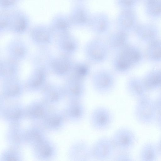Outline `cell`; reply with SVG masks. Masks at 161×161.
<instances>
[{
    "label": "cell",
    "mask_w": 161,
    "mask_h": 161,
    "mask_svg": "<svg viewBox=\"0 0 161 161\" xmlns=\"http://www.w3.org/2000/svg\"><path fill=\"white\" fill-rule=\"evenodd\" d=\"M110 50L106 41L95 38L89 40L84 48L85 57L89 63L98 64L105 62Z\"/></svg>",
    "instance_id": "6da1fadb"
},
{
    "label": "cell",
    "mask_w": 161,
    "mask_h": 161,
    "mask_svg": "<svg viewBox=\"0 0 161 161\" xmlns=\"http://www.w3.org/2000/svg\"><path fill=\"white\" fill-rule=\"evenodd\" d=\"M158 112L155 102L143 97L139 99L135 109L137 120L141 123L149 125L156 120Z\"/></svg>",
    "instance_id": "7a4b0ae2"
},
{
    "label": "cell",
    "mask_w": 161,
    "mask_h": 161,
    "mask_svg": "<svg viewBox=\"0 0 161 161\" xmlns=\"http://www.w3.org/2000/svg\"><path fill=\"white\" fill-rule=\"evenodd\" d=\"M92 86L95 91L102 95L111 92L116 84V79L114 74L109 70L102 69L97 70L91 78Z\"/></svg>",
    "instance_id": "3957f363"
},
{
    "label": "cell",
    "mask_w": 161,
    "mask_h": 161,
    "mask_svg": "<svg viewBox=\"0 0 161 161\" xmlns=\"http://www.w3.org/2000/svg\"><path fill=\"white\" fill-rule=\"evenodd\" d=\"M113 120V116L109 110L104 106H98L92 111L90 122L92 127L97 131H103L108 128Z\"/></svg>",
    "instance_id": "277c9868"
},
{
    "label": "cell",
    "mask_w": 161,
    "mask_h": 161,
    "mask_svg": "<svg viewBox=\"0 0 161 161\" xmlns=\"http://www.w3.org/2000/svg\"><path fill=\"white\" fill-rule=\"evenodd\" d=\"M115 150L119 152H128L134 145L136 138L129 129L122 127L117 130L111 138Z\"/></svg>",
    "instance_id": "5b68a950"
},
{
    "label": "cell",
    "mask_w": 161,
    "mask_h": 161,
    "mask_svg": "<svg viewBox=\"0 0 161 161\" xmlns=\"http://www.w3.org/2000/svg\"><path fill=\"white\" fill-rule=\"evenodd\" d=\"M91 147L93 158L98 160L110 158L115 150L111 138L107 137L100 138Z\"/></svg>",
    "instance_id": "8992f818"
},
{
    "label": "cell",
    "mask_w": 161,
    "mask_h": 161,
    "mask_svg": "<svg viewBox=\"0 0 161 161\" xmlns=\"http://www.w3.org/2000/svg\"><path fill=\"white\" fill-rule=\"evenodd\" d=\"M92 15L86 6L81 3H77L72 8L69 16L73 26L84 27H88Z\"/></svg>",
    "instance_id": "52a82bcc"
},
{
    "label": "cell",
    "mask_w": 161,
    "mask_h": 161,
    "mask_svg": "<svg viewBox=\"0 0 161 161\" xmlns=\"http://www.w3.org/2000/svg\"><path fill=\"white\" fill-rule=\"evenodd\" d=\"M111 25V19L108 15L101 12L92 15L88 27L95 34L101 36L108 32Z\"/></svg>",
    "instance_id": "ba28073f"
},
{
    "label": "cell",
    "mask_w": 161,
    "mask_h": 161,
    "mask_svg": "<svg viewBox=\"0 0 161 161\" xmlns=\"http://www.w3.org/2000/svg\"><path fill=\"white\" fill-rule=\"evenodd\" d=\"M69 156L73 161H89L93 158L92 147L85 141H78L71 147Z\"/></svg>",
    "instance_id": "9c48e42d"
},
{
    "label": "cell",
    "mask_w": 161,
    "mask_h": 161,
    "mask_svg": "<svg viewBox=\"0 0 161 161\" xmlns=\"http://www.w3.org/2000/svg\"><path fill=\"white\" fill-rule=\"evenodd\" d=\"M11 22L10 30L17 33L25 32L29 28L31 20L24 11L18 9L11 11Z\"/></svg>",
    "instance_id": "30bf717a"
},
{
    "label": "cell",
    "mask_w": 161,
    "mask_h": 161,
    "mask_svg": "<svg viewBox=\"0 0 161 161\" xmlns=\"http://www.w3.org/2000/svg\"><path fill=\"white\" fill-rule=\"evenodd\" d=\"M126 32L117 30L108 36L106 42L110 51L115 53L127 45Z\"/></svg>",
    "instance_id": "8fae6325"
},
{
    "label": "cell",
    "mask_w": 161,
    "mask_h": 161,
    "mask_svg": "<svg viewBox=\"0 0 161 161\" xmlns=\"http://www.w3.org/2000/svg\"><path fill=\"white\" fill-rule=\"evenodd\" d=\"M67 114L71 121L79 123L85 116L86 108L81 101H72L67 109Z\"/></svg>",
    "instance_id": "7c38bea8"
},
{
    "label": "cell",
    "mask_w": 161,
    "mask_h": 161,
    "mask_svg": "<svg viewBox=\"0 0 161 161\" xmlns=\"http://www.w3.org/2000/svg\"><path fill=\"white\" fill-rule=\"evenodd\" d=\"M72 26L73 25L69 15L58 14L52 19L50 26L52 31L63 34L68 33Z\"/></svg>",
    "instance_id": "4fadbf2b"
},
{
    "label": "cell",
    "mask_w": 161,
    "mask_h": 161,
    "mask_svg": "<svg viewBox=\"0 0 161 161\" xmlns=\"http://www.w3.org/2000/svg\"><path fill=\"white\" fill-rule=\"evenodd\" d=\"M68 93L71 101H81L86 92L85 81L70 78Z\"/></svg>",
    "instance_id": "5bb4252c"
},
{
    "label": "cell",
    "mask_w": 161,
    "mask_h": 161,
    "mask_svg": "<svg viewBox=\"0 0 161 161\" xmlns=\"http://www.w3.org/2000/svg\"><path fill=\"white\" fill-rule=\"evenodd\" d=\"M90 68L88 63L78 61L74 63L71 70V78L85 81L89 74Z\"/></svg>",
    "instance_id": "9a60e30c"
},
{
    "label": "cell",
    "mask_w": 161,
    "mask_h": 161,
    "mask_svg": "<svg viewBox=\"0 0 161 161\" xmlns=\"http://www.w3.org/2000/svg\"><path fill=\"white\" fill-rule=\"evenodd\" d=\"M130 12L127 9L122 10L118 14L116 25L117 30L126 32L131 27L133 19Z\"/></svg>",
    "instance_id": "2e32d148"
},
{
    "label": "cell",
    "mask_w": 161,
    "mask_h": 161,
    "mask_svg": "<svg viewBox=\"0 0 161 161\" xmlns=\"http://www.w3.org/2000/svg\"><path fill=\"white\" fill-rule=\"evenodd\" d=\"M159 151L158 147L151 143H148L142 148L140 158L142 161H155L158 158Z\"/></svg>",
    "instance_id": "e0dca14e"
},
{
    "label": "cell",
    "mask_w": 161,
    "mask_h": 161,
    "mask_svg": "<svg viewBox=\"0 0 161 161\" xmlns=\"http://www.w3.org/2000/svg\"><path fill=\"white\" fill-rule=\"evenodd\" d=\"M130 62L125 56L117 52L112 59L111 64L115 72L121 73L127 70L130 66Z\"/></svg>",
    "instance_id": "ac0fdd59"
},
{
    "label": "cell",
    "mask_w": 161,
    "mask_h": 161,
    "mask_svg": "<svg viewBox=\"0 0 161 161\" xmlns=\"http://www.w3.org/2000/svg\"><path fill=\"white\" fill-rule=\"evenodd\" d=\"M64 42L63 47L67 53L74 54L79 50V43L78 40L68 32L63 34Z\"/></svg>",
    "instance_id": "d6986e66"
},
{
    "label": "cell",
    "mask_w": 161,
    "mask_h": 161,
    "mask_svg": "<svg viewBox=\"0 0 161 161\" xmlns=\"http://www.w3.org/2000/svg\"><path fill=\"white\" fill-rule=\"evenodd\" d=\"M11 22V11L1 10L0 28L1 31L10 29Z\"/></svg>",
    "instance_id": "ffe728a7"
},
{
    "label": "cell",
    "mask_w": 161,
    "mask_h": 161,
    "mask_svg": "<svg viewBox=\"0 0 161 161\" xmlns=\"http://www.w3.org/2000/svg\"><path fill=\"white\" fill-rule=\"evenodd\" d=\"M20 0H0L1 10L11 11L15 9Z\"/></svg>",
    "instance_id": "44dd1931"
},
{
    "label": "cell",
    "mask_w": 161,
    "mask_h": 161,
    "mask_svg": "<svg viewBox=\"0 0 161 161\" xmlns=\"http://www.w3.org/2000/svg\"><path fill=\"white\" fill-rule=\"evenodd\" d=\"M114 160L116 161H132L133 158L128 152H119L115 157Z\"/></svg>",
    "instance_id": "7402d4cb"
},
{
    "label": "cell",
    "mask_w": 161,
    "mask_h": 161,
    "mask_svg": "<svg viewBox=\"0 0 161 161\" xmlns=\"http://www.w3.org/2000/svg\"><path fill=\"white\" fill-rule=\"evenodd\" d=\"M117 6L122 10L127 9L133 4V0H115Z\"/></svg>",
    "instance_id": "603a6c76"
},
{
    "label": "cell",
    "mask_w": 161,
    "mask_h": 161,
    "mask_svg": "<svg viewBox=\"0 0 161 161\" xmlns=\"http://www.w3.org/2000/svg\"><path fill=\"white\" fill-rule=\"evenodd\" d=\"M155 102L158 112L161 113V96Z\"/></svg>",
    "instance_id": "cb8c5ba5"
},
{
    "label": "cell",
    "mask_w": 161,
    "mask_h": 161,
    "mask_svg": "<svg viewBox=\"0 0 161 161\" xmlns=\"http://www.w3.org/2000/svg\"><path fill=\"white\" fill-rule=\"evenodd\" d=\"M156 120L159 127L161 130V113L158 114Z\"/></svg>",
    "instance_id": "d4e9b609"
},
{
    "label": "cell",
    "mask_w": 161,
    "mask_h": 161,
    "mask_svg": "<svg viewBox=\"0 0 161 161\" xmlns=\"http://www.w3.org/2000/svg\"><path fill=\"white\" fill-rule=\"evenodd\" d=\"M158 148L159 152L161 154V139L159 142Z\"/></svg>",
    "instance_id": "484cf974"
},
{
    "label": "cell",
    "mask_w": 161,
    "mask_h": 161,
    "mask_svg": "<svg viewBox=\"0 0 161 161\" xmlns=\"http://www.w3.org/2000/svg\"><path fill=\"white\" fill-rule=\"evenodd\" d=\"M73 1H74L77 3H82L86 1L87 0H73Z\"/></svg>",
    "instance_id": "4316f807"
}]
</instances>
